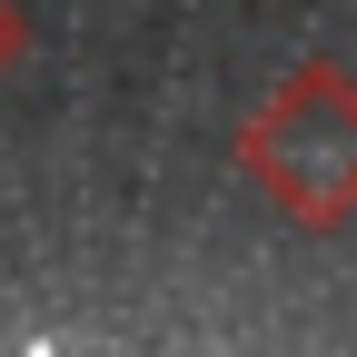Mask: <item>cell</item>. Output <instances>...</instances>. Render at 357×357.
<instances>
[{
  "label": "cell",
  "mask_w": 357,
  "mask_h": 357,
  "mask_svg": "<svg viewBox=\"0 0 357 357\" xmlns=\"http://www.w3.org/2000/svg\"><path fill=\"white\" fill-rule=\"evenodd\" d=\"M248 169L298 218H347V199H357V79L347 70H298L288 100L248 129Z\"/></svg>",
  "instance_id": "obj_1"
}]
</instances>
